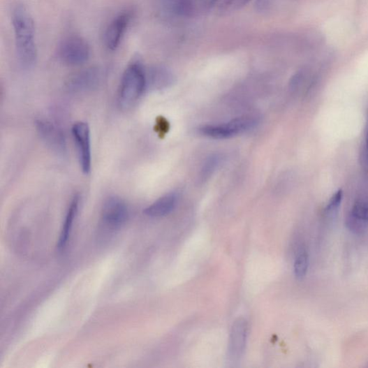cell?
Masks as SVG:
<instances>
[{"label": "cell", "mask_w": 368, "mask_h": 368, "mask_svg": "<svg viewBox=\"0 0 368 368\" xmlns=\"http://www.w3.org/2000/svg\"><path fill=\"white\" fill-rule=\"evenodd\" d=\"M366 153H367V158L368 160V130L366 135Z\"/></svg>", "instance_id": "d6986e66"}, {"label": "cell", "mask_w": 368, "mask_h": 368, "mask_svg": "<svg viewBox=\"0 0 368 368\" xmlns=\"http://www.w3.org/2000/svg\"><path fill=\"white\" fill-rule=\"evenodd\" d=\"M368 226V200L357 201L347 219L348 229L356 233H362Z\"/></svg>", "instance_id": "8fae6325"}, {"label": "cell", "mask_w": 368, "mask_h": 368, "mask_svg": "<svg viewBox=\"0 0 368 368\" xmlns=\"http://www.w3.org/2000/svg\"><path fill=\"white\" fill-rule=\"evenodd\" d=\"M132 19V13L126 11L120 13L110 22L105 36V45L110 51L114 52L119 46Z\"/></svg>", "instance_id": "9c48e42d"}, {"label": "cell", "mask_w": 368, "mask_h": 368, "mask_svg": "<svg viewBox=\"0 0 368 368\" xmlns=\"http://www.w3.org/2000/svg\"><path fill=\"white\" fill-rule=\"evenodd\" d=\"M309 264L308 253L305 250H302L297 256L293 265L294 274H295L297 279L302 280L306 277L308 272Z\"/></svg>", "instance_id": "2e32d148"}, {"label": "cell", "mask_w": 368, "mask_h": 368, "mask_svg": "<svg viewBox=\"0 0 368 368\" xmlns=\"http://www.w3.org/2000/svg\"><path fill=\"white\" fill-rule=\"evenodd\" d=\"M80 202V196L78 195L75 196V198H73L68 209L57 244V249L59 251H64L66 247L73 223H75V221L78 214Z\"/></svg>", "instance_id": "4fadbf2b"}, {"label": "cell", "mask_w": 368, "mask_h": 368, "mask_svg": "<svg viewBox=\"0 0 368 368\" xmlns=\"http://www.w3.org/2000/svg\"><path fill=\"white\" fill-rule=\"evenodd\" d=\"M107 76L106 70L101 66L84 69L71 77L66 82L67 89L73 92L91 91L99 87Z\"/></svg>", "instance_id": "5b68a950"}, {"label": "cell", "mask_w": 368, "mask_h": 368, "mask_svg": "<svg viewBox=\"0 0 368 368\" xmlns=\"http://www.w3.org/2000/svg\"><path fill=\"white\" fill-rule=\"evenodd\" d=\"M260 119L256 115H245L235 118L226 124L206 125L199 128V133L214 140L229 139L256 128Z\"/></svg>", "instance_id": "3957f363"}, {"label": "cell", "mask_w": 368, "mask_h": 368, "mask_svg": "<svg viewBox=\"0 0 368 368\" xmlns=\"http://www.w3.org/2000/svg\"><path fill=\"white\" fill-rule=\"evenodd\" d=\"M91 49L88 43L77 36L65 38L58 48L59 60L71 66L84 64L89 59Z\"/></svg>", "instance_id": "277c9868"}, {"label": "cell", "mask_w": 368, "mask_h": 368, "mask_svg": "<svg viewBox=\"0 0 368 368\" xmlns=\"http://www.w3.org/2000/svg\"><path fill=\"white\" fill-rule=\"evenodd\" d=\"M177 193L171 192L163 196L144 210V214L150 217H162L172 212L179 203Z\"/></svg>", "instance_id": "7c38bea8"}, {"label": "cell", "mask_w": 368, "mask_h": 368, "mask_svg": "<svg viewBox=\"0 0 368 368\" xmlns=\"http://www.w3.org/2000/svg\"><path fill=\"white\" fill-rule=\"evenodd\" d=\"M35 125L38 135L49 149L60 156L67 154L66 137L58 126L45 119H36Z\"/></svg>", "instance_id": "8992f818"}, {"label": "cell", "mask_w": 368, "mask_h": 368, "mask_svg": "<svg viewBox=\"0 0 368 368\" xmlns=\"http://www.w3.org/2000/svg\"><path fill=\"white\" fill-rule=\"evenodd\" d=\"M129 216V210L126 203L117 198L111 196L103 207L102 219L105 225L112 229H117L125 225Z\"/></svg>", "instance_id": "ba28073f"}, {"label": "cell", "mask_w": 368, "mask_h": 368, "mask_svg": "<svg viewBox=\"0 0 368 368\" xmlns=\"http://www.w3.org/2000/svg\"><path fill=\"white\" fill-rule=\"evenodd\" d=\"M251 0H216L209 8L220 15L235 12L246 6Z\"/></svg>", "instance_id": "9a60e30c"}, {"label": "cell", "mask_w": 368, "mask_h": 368, "mask_svg": "<svg viewBox=\"0 0 368 368\" xmlns=\"http://www.w3.org/2000/svg\"><path fill=\"white\" fill-rule=\"evenodd\" d=\"M17 58L24 69H31L38 59V48L34 19L27 8L16 6L12 13Z\"/></svg>", "instance_id": "6da1fadb"}, {"label": "cell", "mask_w": 368, "mask_h": 368, "mask_svg": "<svg viewBox=\"0 0 368 368\" xmlns=\"http://www.w3.org/2000/svg\"><path fill=\"white\" fill-rule=\"evenodd\" d=\"M342 191L339 190L332 196L326 207L327 214H334L339 209L342 200Z\"/></svg>", "instance_id": "ac0fdd59"}, {"label": "cell", "mask_w": 368, "mask_h": 368, "mask_svg": "<svg viewBox=\"0 0 368 368\" xmlns=\"http://www.w3.org/2000/svg\"><path fill=\"white\" fill-rule=\"evenodd\" d=\"M223 156L219 154H213L207 159L201 170V177L206 180L211 177L223 162Z\"/></svg>", "instance_id": "e0dca14e"}, {"label": "cell", "mask_w": 368, "mask_h": 368, "mask_svg": "<svg viewBox=\"0 0 368 368\" xmlns=\"http://www.w3.org/2000/svg\"><path fill=\"white\" fill-rule=\"evenodd\" d=\"M147 89H160L173 80L171 73L164 67L154 66L146 70Z\"/></svg>", "instance_id": "5bb4252c"}, {"label": "cell", "mask_w": 368, "mask_h": 368, "mask_svg": "<svg viewBox=\"0 0 368 368\" xmlns=\"http://www.w3.org/2000/svg\"><path fill=\"white\" fill-rule=\"evenodd\" d=\"M72 135L76 142L82 172L88 175L90 172L91 166L90 128L86 122H78L73 126Z\"/></svg>", "instance_id": "52a82bcc"}, {"label": "cell", "mask_w": 368, "mask_h": 368, "mask_svg": "<svg viewBox=\"0 0 368 368\" xmlns=\"http://www.w3.org/2000/svg\"><path fill=\"white\" fill-rule=\"evenodd\" d=\"M146 89V70L140 61H133L122 77L118 95L120 107L128 109L133 106Z\"/></svg>", "instance_id": "7a4b0ae2"}, {"label": "cell", "mask_w": 368, "mask_h": 368, "mask_svg": "<svg viewBox=\"0 0 368 368\" xmlns=\"http://www.w3.org/2000/svg\"><path fill=\"white\" fill-rule=\"evenodd\" d=\"M248 335V323L243 318H238L234 323L230 337L229 357L237 360L242 355Z\"/></svg>", "instance_id": "30bf717a"}]
</instances>
